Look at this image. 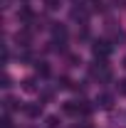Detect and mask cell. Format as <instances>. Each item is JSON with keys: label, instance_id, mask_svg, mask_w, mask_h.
<instances>
[{"label": "cell", "instance_id": "obj_1", "mask_svg": "<svg viewBox=\"0 0 126 128\" xmlns=\"http://www.w3.org/2000/svg\"><path fill=\"white\" fill-rule=\"evenodd\" d=\"M92 52H94L96 59H106V57L111 54V44L106 42V40H96L94 44H92Z\"/></svg>", "mask_w": 126, "mask_h": 128}, {"label": "cell", "instance_id": "obj_2", "mask_svg": "<svg viewBox=\"0 0 126 128\" xmlns=\"http://www.w3.org/2000/svg\"><path fill=\"white\" fill-rule=\"evenodd\" d=\"M22 111H25V116H30V118H40V113H42V104H25Z\"/></svg>", "mask_w": 126, "mask_h": 128}, {"label": "cell", "instance_id": "obj_3", "mask_svg": "<svg viewBox=\"0 0 126 128\" xmlns=\"http://www.w3.org/2000/svg\"><path fill=\"white\" fill-rule=\"evenodd\" d=\"M96 106L109 111L111 106H114V96H111V94H99V96H96Z\"/></svg>", "mask_w": 126, "mask_h": 128}, {"label": "cell", "instance_id": "obj_4", "mask_svg": "<svg viewBox=\"0 0 126 128\" xmlns=\"http://www.w3.org/2000/svg\"><path fill=\"white\" fill-rule=\"evenodd\" d=\"M62 111H64V113H69V116H77V113H79V104H74V101H67V104L62 106Z\"/></svg>", "mask_w": 126, "mask_h": 128}, {"label": "cell", "instance_id": "obj_5", "mask_svg": "<svg viewBox=\"0 0 126 128\" xmlns=\"http://www.w3.org/2000/svg\"><path fill=\"white\" fill-rule=\"evenodd\" d=\"M35 72H37L40 76H49V66H47V62H37V64H35Z\"/></svg>", "mask_w": 126, "mask_h": 128}, {"label": "cell", "instance_id": "obj_6", "mask_svg": "<svg viewBox=\"0 0 126 128\" xmlns=\"http://www.w3.org/2000/svg\"><path fill=\"white\" fill-rule=\"evenodd\" d=\"M52 34H54V40H64L67 37V30H64L62 25H52Z\"/></svg>", "mask_w": 126, "mask_h": 128}, {"label": "cell", "instance_id": "obj_7", "mask_svg": "<svg viewBox=\"0 0 126 128\" xmlns=\"http://www.w3.org/2000/svg\"><path fill=\"white\" fill-rule=\"evenodd\" d=\"M72 20L74 22H87V10H72Z\"/></svg>", "mask_w": 126, "mask_h": 128}, {"label": "cell", "instance_id": "obj_8", "mask_svg": "<svg viewBox=\"0 0 126 128\" xmlns=\"http://www.w3.org/2000/svg\"><path fill=\"white\" fill-rule=\"evenodd\" d=\"M17 42H20L22 47H27V42H30V32H17Z\"/></svg>", "mask_w": 126, "mask_h": 128}, {"label": "cell", "instance_id": "obj_9", "mask_svg": "<svg viewBox=\"0 0 126 128\" xmlns=\"http://www.w3.org/2000/svg\"><path fill=\"white\" fill-rule=\"evenodd\" d=\"M22 89H25V91H37V86H35V79H25V81H22Z\"/></svg>", "mask_w": 126, "mask_h": 128}, {"label": "cell", "instance_id": "obj_10", "mask_svg": "<svg viewBox=\"0 0 126 128\" xmlns=\"http://www.w3.org/2000/svg\"><path fill=\"white\" fill-rule=\"evenodd\" d=\"M47 128H59V118L57 116H47Z\"/></svg>", "mask_w": 126, "mask_h": 128}, {"label": "cell", "instance_id": "obj_11", "mask_svg": "<svg viewBox=\"0 0 126 128\" xmlns=\"http://www.w3.org/2000/svg\"><path fill=\"white\" fill-rule=\"evenodd\" d=\"M116 89H119V94H121V96H126V79L119 81V86H116Z\"/></svg>", "mask_w": 126, "mask_h": 128}, {"label": "cell", "instance_id": "obj_12", "mask_svg": "<svg viewBox=\"0 0 126 128\" xmlns=\"http://www.w3.org/2000/svg\"><path fill=\"white\" fill-rule=\"evenodd\" d=\"M45 2H47L49 10H57V8H59V0H45Z\"/></svg>", "mask_w": 126, "mask_h": 128}, {"label": "cell", "instance_id": "obj_13", "mask_svg": "<svg viewBox=\"0 0 126 128\" xmlns=\"http://www.w3.org/2000/svg\"><path fill=\"white\" fill-rule=\"evenodd\" d=\"M3 128H13V126H10V118H8V116L3 118Z\"/></svg>", "mask_w": 126, "mask_h": 128}, {"label": "cell", "instance_id": "obj_14", "mask_svg": "<svg viewBox=\"0 0 126 128\" xmlns=\"http://www.w3.org/2000/svg\"><path fill=\"white\" fill-rule=\"evenodd\" d=\"M124 66H126V59H124Z\"/></svg>", "mask_w": 126, "mask_h": 128}]
</instances>
